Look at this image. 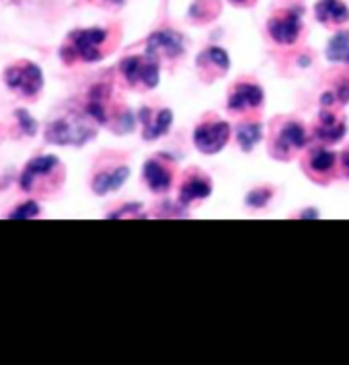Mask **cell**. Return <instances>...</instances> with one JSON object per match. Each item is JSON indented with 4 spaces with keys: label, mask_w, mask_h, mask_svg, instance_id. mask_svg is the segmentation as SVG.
<instances>
[{
    "label": "cell",
    "mask_w": 349,
    "mask_h": 365,
    "mask_svg": "<svg viewBox=\"0 0 349 365\" xmlns=\"http://www.w3.org/2000/svg\"><path fill=\"white\" fill-rule=\"evenodd\" d=\"M46 138L51 144H60V146H83L91 138H95V128L91 125L88 119L81 115H68L50 123Z\"/></svg>",
    "instance_id": "obj_1"
},
{
    "label": "cell",
    "mask_w": 349,
    "mask_h": 365,
    "mask_svg": "<svg viewBox=\"0 0 349 365\" xmlns=\"http://www.w3.org/2000/svg\"><path fill=\"white\" fill-rule=\"evenodd\" d=\"M4 83L13 91H21V95L25 97H34L44 86V74L35 64L27 62L23 66L9 68L4 72Z\"/></svg>",
    "instance_id": "obj_2"
},
{
    "label": "cell",
    "mask_w": 349,
    "mask_h": 365,
    "mask_svg": "<svg viewBox=\"0 0 349 365\" xmlns=\"http://www.w3.org/2000/svg\"><path fill=\"white\" fill-rule=\"evenodd\" d=\"M121 72L130 84L144 83L148 88H154L158 84V60L146 56V58H126L121 62Z\"/></svg>",
    "instance_id": "obj_3"
},
{
    "label": "cell",
    "mask_w": 349,
    "mask_h": 365,
    "mask_svg": "<svg viewBox=\"0 0 349 365\" xmlns=\"http://www.w3.org/2000/svg\"><path fill=\"white\" fill-rule=\"evenodd\" d=\"M231 138V128L224 121H212V123H201L193 132V142L198 150L203 154H216L226 146Z\"/></svg>",
    "instance_id": "obj_4"
},
{
    "label": "cell",
    "mask_w": 349,
    "mask_h": 365,
    "mask_svg": "<svg viewBox=\"0 0 349 365\" xmlns=\"http://www.w3.org/2000/svg\"><path fill=\"white\" fill-rule=\"evenodd\" d=\"M105 37L107 34L103 29H81L70 35L72 39L70 48L79 58H83L84 62H97L101 58L99 48L105 41Z\"/></svg>",
    "instance_id": "obj_5"
},
{
    "label": "cell",
    "mask_w": 349,
    "mask_h": 365,
    "mask_svg": "<svg viewBox=\"0 0 349 365\" xmlns=\"http://www.w3.org/2000/svg\"><path fill=\"white\" fill-rule=\"evenodd\" d=\"M183 37L175 31H158V34L150 35L148 46H146V53L152 58H158V56L177 58L183 53Z\"/></svg>",
    "instance_id": "obj_6"
},
{
    "label": "cell",
    "mask_w": 349,
    "mask_h": 365,
    "mask_svg": "<svg viewBox=\"0 0 349 365\" xmlns=\"http://www.w3.org/2000/svg\"><path fill=\"white\" fill-rule=\"evenodd\" d=\"M300 17L302 13L300 11H290L288 15H283L280 19H271L269 21V35L278 41V43H294L296 37L300 35Z\"/></svg>",
    "instance_id": "obj_7"
},
{
    "label": "cell",
    "mask_w": 349,
    "mask_h": 365,
    "mask_svg": "<svg viewBox=\"0 0 349 365\" xmlns=\"http://www.w3.org/2000/svg\"><path fill=\"white\" fill-rule=\"evenodd\" d=\"M263 101V91L257 84H238L233 91L228 107L234 111H243L247 107H257Z\"/></svg>",
    "instance_id": "obj_8"
},
{
    "label": "cell",
    "mask_w": 349,
    "mask_h": 365,
    "mask_svg": "<svg viewBox=\"0 0 349 365\" xmlns=\"http://www.w3.org/2000/svg\"><path fill=\"white\" fill-rule=\"evenodd\" d=\"M56 166H58V158L56 156H37V158H34L29 165L25 166V170L21 175V189L23 191H31L35 177L48 175L51 168H56Z\"/></svg>",
    "instance_id": "obj_9"
},
{
    "label": "cell",
    "mask_w": 349,
    "mask_h": 365,
    "mask_svg": "<svg viewBox=\"0 0 349 365\" xmlns=\"http://www.w3.org/2000/svg\"><path fill=\"white\" fill-rule=\"evenodd\" d=\"M128 175H130V170L126 166H119V168L111 170V173H101L93 181V189H95L97 195H107V193L119 189L126 182Z\"/></svg>",
    "instance_id": "obj_10"
},
{
    "label": "cell",
    "mask_w": 349,
    "mask_h": 365,
    "mask_svg": "<svg viewBox=\"0 0 349 365\" xmlns=\"http://www.w3.org/2000/svg\"><path fill=\"white\" fill-rule=\"evenodd\" d=\"M315 11L320 23H345L349 19V9L341 0H320Z\"/></svg>",
    "instance_id": "obj_11"
},
{
    "label": "cell",
    "mask_w": 349,
    "mask_h": 365,
    "mask_svg": "<svg viewBox=\"0 0 349 365\" xmlns=\"http://www.w3.org/2000/svg\"><path fill=\"white\" fill-rule=\"evenodd\" d=\"M144 181L148 182V187L152 191L163 193V191H166L171 187L173 177H171V173L158 160H148L144 165Z\"/></svg>",
    "instance_id": "obj_12"
},
{
    "label": "cell",
    "mask_w": 349,
    "mask_h": 365,
    "mask_svg": "<svg viewBox=\"0 0 349 365\" xmlns=\"http://www.w3.org/2000/svg\"><path fill=\"white\" fill-rule=\"evenodd\" d=\"M316 135L325 142H337L345 135V123L337 121L335 115L329 111H323L320 113V128H318Z\"/></svg>",
    "instance_id": "obj_13"
},
{
    "label": "cell",
    "mask_w": 349,
    "mask_h": 365,
    "mask_svg": "<svg viewBox=\"0 0 349 365\" xmlns=\"http://www.w3.org/2000/svg\"><path fill=\"white\" fill-rule=\"evenodd\" d=\"M210 193H212V185L206 181V179L196 177V179H189V181L181 187L179 200H181V203H189V201L203 200V197H208Z\"/></svg>",
    "instance_id": "obj_14"
},
{
    "label": "cell",
    "mask_w": 349,
    "mask_h": 365,
    "mask_svg": "<svg viewBox=\"0 0 349 365\" xmlns=\"http://www.w3.org/2000/svg\"><path fill=\"white\" fill-rule=\"evenodd\" d=\"M306 144V133L300 123H288L280 132L278 138V146L285 152L288 148H302Z\"/></svg>",
    "instance_id": "obj_15"
},
{
    "label": "cell",
    "mask_w": 349,
    "mask_h": 365,
    "mask_svg": "<svg viewBox=\"0 0 349 365\" xmlns=\"http://www.w3.org/2000/svg\"><path fill=\"white\" fill-rule=\"evenodd\" d=\"M261 125L259 123H243L236 132V140L241 144V148L249 152L257 146V142L261 140Z\"/></svg>",
    "instance_id": "obj_16"
},
{
    "label": "cell",
    "mask_w": 349,
    "mask_h": 365,
    "mask_svg": "<svg viewBox=\"0 0 349 365\" xmlns=\"http://www.w3.org/2000/svg\"><path fill=\"white\" fill-rule=\"evenodd\" d=\"M171 121H173V113L168 109H163L158 115L154 117V121H146V130H144V138L146 140H154L158 135L168 132L171 128Z\"/></svg>",
    "instance_id": "obj_17"
},
{
    "label": "cell",
    "mask_w": 349,
    "mask_h": 365,
    "mask_svg": "<svg viewBox=\"0 0 349 365\" xmlns=\"http://www.w3.org/2000/svg\"><path fill=\"white\" fill-rule=\"evenodd\" d=\"M327 56L333 62H345L349 60V34H337L329 41Z\"/></svg>",
    "instance_id": "obj_18"
},
{
    "label": "cell",
    "mask_w": 349,
    "mask_h": 365,
    "mask_svg": "<svg viewBox=\"0 0 349 365\" xmlns=\"http://www.w3.org/2000/svg\"><path fill=\"white\" fill-rule=\"evenodd\" d=\"M198 60H200L201 66L210 64V66L220 68V70H228V66H231L228 53L224 50H220V48H210V50H206Z\"/></svg>",
    "instance_id": "obj_19"
},
{
    "label": "cell",
    "mask_w": 349,
    "mask_h": 365,
    "mask_svg": "<svg viewBox=\"0 0 349 365\" xmlns=\"http://www.w3.org/2000/svg\"><path fill=\"white\" fill-rule=\"evenodd\" d=\"M335 165V154L329 150H315L310 154V166L318 173H327Z\"/></svg>",
    "instance_id": "obj_20"
},
{
    "label": "cell",
    "mask_w": 349,
    "mask_h": 365,
    "mask_svg": "<svg viewBox=\"0 0 349 365\" xmlns=\"http://www.w3.org/2000/svg\"><path fill=\"white\" fill-rule=\"evenodd\" d=\"M37 214H39V205L35 201H27V203L19 205L17 210L9 217H13V220H27V217H35Z\"/></svg>",
    "instance_id": "obj_21"
},
{
    "label": "cell",
    "mask_w": 349,
    "mask_h": 365,
    "mask_svg": "<svg viewBox=\"0 0 349 365\" xmlns=\"http://www.w3.org/2000/svg\"><path fill=\"white\" fill-rule=\"evenodd\" d=\"M17 119H19V125H21V130L27 133V135H34L37 132V123H35V119L25 109H19L17 111Z\"/></svg>",
    "instance_id": "obj_22"
},
{
    "label": "cell",
    "mask_w": 349,
    "mask_h": 365,
    "mask_svg": "<svg viewBox=\"0 0 349 365\" xmlns=\"http://www.w3.org/2000/svg\"><path fill=\"white\" fill-rule=\"evenodd\" d=\"M269 195H271L269 191H261V189L259 191H253L249 197H247V203H249L251 207H263L267 200H269Z\"/></svg>",
    "instance_id": "obj_23"
},
{
    "label": "cell",
    "mask_w": 349,
    "mask_h": 365,
    "mask_svg": "<svg viewBox=\"0 0 349 365\" xmlns=\"http://www.w3.org/2000/svg\"><path fill=\"white\" fill-rule=\"evenodd\" d=\"M339 99H341V103H348V101H349V88H348V86H343V88H341V93H339Z\"/></svg>",
    "instance_id": "obj_24"
},
{
    "label": "cell",
    "mask_w": 349,
    "mask_h": 365,
    "mask_svg": "<svg viewBox=\"0 0 349 365\" xmlns=\"http://www.w3.org/2000/svg\"><path fill=\"white\" fill-rule=\"evenodd\" d=\"M343 165H345V168H348V173H349V150L343 154Z\"/></svg>",
    "instance_id": "obj_25"
},
{
    "label": "cell",
    "mask_w": 349,
    "mask_h": 365,
    "mask_svg": "<svg viewBox=\"0 0 349 365\" xmlns=\"http://www.w3.org/2000/svg\"><path fill=\"white\" fill-rule=\"evenodd\" d=\"M233 2H245V0H233Z\"/></svg>",
    "instance_id": "obj_26"
},
{
    "label": "cell",
    "mask_w": 349,
    "mask_h": 365,
    "mask_svg": "<svg viewBox=\"0 0 349 365\" xmlns=\"http://www.w3.org/2000/svg\"><path fill=\"white\" fill-rule=\"evenodd\" d=\"M111 2H121V0H111Z\"/></svg>",
    "instance_id": "obj_27"
}]
</instances>
